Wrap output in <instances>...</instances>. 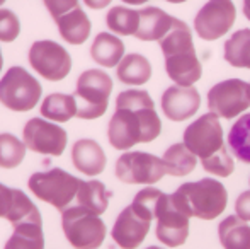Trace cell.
I'll return each mask as SVG.
<instances>
[{"label":"cell","mask_w":250,"mask_h":249,"mask_svg":"<svg viewBox=\"0 0 250 249\" xmlns=\"http://www.w3.org/2000/svg\"><path fill=\"white\" fill-rule=\"evenodd\" d=\"M12 203V188H7L0 183V219H5Z\"/></svg>","instance_id":"obj_36"},{"label":"cell","mask_w":250,"mask_h":249,"mask_svg":"<svg viewBox=\"0 0 250 249\" xmlns=\"http://www.w3.org/2000/svg\"><path fill=\"white\" fill-rule=\"evenodd\" d=\"M165 58V72L175 86L192 87L203 75V67L192 43V33L181 19H175L165 38L160 41Z\"/></svg>","instance_id":"obj_3"},{"label":"cell","mask_w":250,"mask_h":249,"mask_svg":"<svg viewBox=\"0 0 250 249\" xmlns=\"http://www.w3.org/2000/svg\"><path fill=\"white\" fill-rule=\"evenodd\" d=\"M244 14H245V17L250 21V0H244Z\"/></svg>","instance_id":"obj_38"},{"label":"cell","mask_w":250,"mask_h":249,"mask_svg":"<svg viewBox=\"0 0 250 249\" xmlns=\"http://www.w3.org/2000/svg\"><path fill=\"white\" fill-rule=\"evenodd\" d=\"M43 2L46 10L55 21L79 7V0H43Z\"/></svg>","instance_id":"obj_34"},{"label":"cell","mask_w":250,"mask_h":249,"mask_svg":"<svg viewBox=\"0 0 250 249\" xmlns=\"http://www.w3.org/2000/svg\"><path fill=\"white\" fill-rule=\"evenodd\" d=\"M114 173L126 184H155L167 174L160 157L138 150L121 154L116 160Z\"/></svg>","instance_id":"obj_10"},{"label":"cell","mask_w":250,"mask_h":249,"mask_svg":"<svg viewBox=\"0 0 250 249\" xmlns=\"http://www.w3.org/2000/svg\"><path fill=\"white\" fill-rule=\"evenodd\" d=\"M21 33L19 17L9 9H0V41L12 43Z\"/></svg>","instance_id":"obj_33"},{"label":"cell","mask_w":250,"mask_h":249,"mask_svg":"<svg viewBox=\"0 0 250 249\" xmlns=\"http://www.w3.org/2000/svg\"><path fill=\"white\" fill-rule=\"evenodd\" d=\"M218 239L223 249H250V226L237 215H228L218 226Z\"/></svg>","instance_id":"obj_21"},{"label":"cell","mask_w":250,"mask_h":249,"mask_svg":"<svg viewBox=\"0 0 250 249\" xmlns=\"http://www.w3.org/2000/svg\"><path fill=\"white\" fill-rule=\"evenodd\" d=\"M27 186L36 198L63 212L68 208L73 198H77L80 180L66 171L55 167L46 173H34L27 181Z\"/></svg>","instance_id":"obj_7"},{"label":"cell","mask_w":250,"mask_h":249,"mask_svg":"<svg viewBox=\"0 0 250 249\" xmlns=\"http://www.w3.org/2000/svg\"><path fill=\"white\" fill-rule=\"evenodd\" d=\"M225 60L237 68H250V29H240L225 43Z\"/></svg>","instance_id":"obj_28"},{"label":"cell","mask_w":250,"mask_h":249,"mask_svg":"<svg viewBox=\"0 0 250 249\" xmlns=\"http://www.w3.org/2000/svg\"><path fill=\"white\" fill-rule=\"evenodd\" d=\"M201 106L196 87L170 86L162 94V111L170 121H184L194 116Z\"/></svg>","instance_id":"obj_16"},{"label":"cell","mask_w":250,"mask_h":249,"mask_svg":"<svg viewBox=\"0 0 250 249\" xmlns=\"http://www.w3.org/2000/svg\"><path fill=\"white\" fill-rule=\"evenodd\" d=\"M228 147L240 162L250 164V113H245L231 125Z\"/></svg>","instance_id":"obj_27"},{"label":"cell","mask_w":250,"mask_h":249,"mask_svg":"<svg viewBox=\"0 0 250 249\" xmlns=\"http://www.w3.org/2000/svg\"><path fill=\"white\" fill-rule=\"evenodd\" d=\"M83 2H85V5L90 7V9H104L112 0H83Z\"/></svg>","instance_id":"obj_37"},{"label":"cell","mask_w":250,"mask_h":249,"mask_svg":"<svg viewBox=\"0 0 250 249\" xmlns=\"http://www.w3.org/2000/svg\"><path fill=\"white\" fill-rule=\"evenodd\" d=\"M125 3H129V5H142V3H146L148 0H123Z\"/></svg>","instance_id":"obj_39"},{"label":"cell","mask_w":250,"mask_h":249,"mask_svg":"<svg viewBox=\"0 0 250 249\" xmlns=\"http://www.w3.org/2000/svg\"><path fill=\"white\" fill-rule=\"evenodd\" d=\"M55 23L58 26V33L62 40L68 45H83L90 34V27H92L90 19L80 7L58 17Z\"/></svg>","instance_id":"obj_19"},{"label":"cell","mask_w":250,"mask_h":249,"mask_svg":"<svg viewBox=\"0 0 250 249\" xmlns=\"http://www.w3.org/2000/svg\"><path fill=\"white\" fill-rule=\"evenodd\" d=\"M165 2H168V3H184V2H188V0H165Z\"/></svg>","instance_id":"obj_40"},{"label":"cell","mask_w":250,"mask_h":249,"mask_svg":"<svg viewBox=\"0 0 250 249\" xmlns=\"http://www.w3.org/2000/svg\"><path fill=\"white\" fill-rule=\"evenodd\" d=\"M165 200H167V195L164 191H160V189L143 188L133 198L131 206L140 217L151 222V220H157V215L160 212L162 205L165 203Z\"/></svg>","instance_id":"obj_31"},{"label":"cell","mask_w":250,"mask_h":249,"mask_svg":"<svg viewBox=\"0 0 250 249\" xmlns=\"http://www.w3.org/2000/svg\"><path fill=\"white\" fill-rule=\"evenodd\" d=\"M174 203L189 217L214 220L223 213L228 203V193L221 181L203 178L194 183H184L172 193Z\"/></svg>","instance_id":"obj_4"},{"label":"cell","mask_w":250,"mask_h":249,"mask_svg":"<svg viewBox=\"0 0 250 249\" xmlns=\"http://www.w3.org/2000/svg\"><path fill=\"white\" fill-rule=\"evenodd\" d=\"M184 145L201 160L206 173L218 178L231 176L235 162L225 145L223 126L220 118L213 113H206L186 128Z\"/></svg>","instance_id":"obj_2"},{"label":"cell","mask_w":250,"mask_h":249,"mask_svg":"<svg viewBox=\"0 0 250 249\" xmlns=\"http://www.w3.org/2000/svg\"><path fill=\"white\" fill-rule=\"evenodd\" d=\"M2 65H3V58H2V51H0V72H2Z\"/></svg>","instance_id":"obj_41"},{"label":"cell","mask_w":250,"mask_h":249,"mask_svg":"<svg viewBox=\"0 0 250 249\" xmlns=\"http://www.w3.org/2000/svg\"><path fill=\"white\" fill-rule=\"evenodd\" d=\"M164 166H165V173L170 174L175 178H182L188 176L194 171L196 162H198V157L184 145V142L181 143H174L165 150L164 157Z\"/></svg>","instance_id":"obj_24"},{"label":"cell","mask_w":250,"mask_h":249,"mask_svg":"<svg viewBox=\"0 0 250 249\" xmlns=\"http://www.w3.org/2000/svg\"><path fill=\"white\" fill-rule=\"evenodd\" d=\"M41 114L56 123H66L77 116V101L73 94H50L41 103Z\"/></svg>","instance_id":"obj_26"},{"label":"cell","mask_w":250,"mask_h":249,"mask_svg":"<svg viewBox=\"0 0 250 249\" xmlns=\"http://www.w3.org/2000/svg\"><path fill=\"white\" fill-rule=\"evenodd\" d=\"M10 224L17 226V224L24 222H41V213L38 206L29 200V196L21 189L12 188V203H10L9 213L5 217Z\"/></svg>","instance_id":"obj_30"},{"label":"cell","mask_w":250,"mask_h":249,"mask_svg":"<svg viewBox=\"0 0 250 249\" xmlns=\"http://www.w3.org/2000/svg\"><path fill=\"white\" fill-rule=\"evenodd\" d=\"M90 57L97 65L112 68V67H118L125 57V45L116 34L99 33L94 38V43L90 46Z\"/></svg>","instance_id":"obj_20"},{"label":"cell","mask_w":250,"mask_h":249,"mask_svg":"<svg viewBox=\"0 0 250 249\" xmlns=\"http://www.w3.org/2000/svg\"><path fill=\"white\" fill-rule=\"evenodd\" d=\"M3 2H5V0H0V5H2V3H3Z\"/></svg>","instance_id":"obj_43"},{"label":"cell","mask_w":250,"mask_h":249,"mask_svg":"<svg viewBox=\"0 0 250 249\" xmlns=\"http://www.w3.org/2000/svg\"><path fill=\"white\" fill-rule=\"evenodd\" d=\"M209 113L231 120L250 108V84L240 79H227L208 91Z\"/></svg>","instance_id":"obj_9"},{"label":"cell","mask_w":250,"mask_h":249,"mask_svg":"<svg viewBox=\"0 0 250 249\" xmlns=\"http://www.w3.org/2000/svg\"><path fill=\"white\" fill-rule=\"evenodd\" d=\"M162 132L153 99L143 89H128L116 97V111L107 125L109 143L128 152L136 143H150Z\"/></svg>","instance_id":"obj_1"},{"label":"cell","mask_w":250,"mask_h":249,"mask_svg":"<svg viewBox=\"0 0 250 249\" xmlns=\"http://www.w3.org/2000/svg\"><path fill=\"white\" fill-rule=\"evenodd\" d=\"M112 79L99 68H90L80 73L73 97L77 101V118L97 120L107 111Z\"/></svg>","instance_id":"obj_5"},{"label":"cell","mask_w":250,"mask_h":249,"mask_svg":"<svg viewBox=\"0 0 250 249\" xmlns=\"http://www.w3.org/2000/svg\"><path fill=\"white\" fill-rule=\"evenodd\" d=\"M105 23H107L109 29L114 31V34L135 36L140 26V12L135 9H128V7L116 5L109 9Z\"/></svg>","instance_id":"obj_29"},{"label":"cell","mask_w":250,"mask_h":249,"mask_svg":"<svg viewBox=\"0 0 250 249\" xmlns=\"http://www.w3.org/2000/svg\"><path fill=\"white\" fill-rule=\"evenodd\" d=\"M189 219L191 217L182 212L174 203L172 196L167 195V200L157 215V239L168 248L182 246L189 236Z\"/></svg>","instance_id":"obj_14"},{"label":"cell","mask_w":250,"mask_h":249,"mask_svg":"<svg viewBox=\"0 0 250 249\" xmlns=\"http://www.w3.org/2000/svg\"><path fill=\"white\" fill-rule=\"evenodd\" d=\"M235 215L245 222H250V189L240 193L235 200Z\"/></svg>","instance_id":"obj_35"},{"label":"cell","mask_w":250,"mask_h":249,"mask_svg":"<svg viewBox=\"0 0 250 249\" xmlns=\"http://www.w3.org/2000/svg\"><path fill=\"white\" fill-rule=\"evenodd\" d=\"M174 17L158 7H145L140 10V26L135 36L142 41H162L170 31Z\"/></svg>","instance_id":"obj_18"},{"label":"cell","mask_w":250,"mask_h":249,"mask_svg":"<svg viewBox=\"0 0 250 249\" xmlns=\"http://www.w3.org/2000/svg\"><path fill=\"white\" fill-rule=\"evenodd\" d=\"M26 143L12 133H0V167L16 169L26 157Z\"/></svg>","instance_id":"obj_32"},{"label":"cell","mask_w":250,"mask_h":249,"mask_svg":"<svg viewBox=\"0 0 250 249\" xmlns=\"http://www.w3.org/2000/svg\"><path fill=\"white\" fill-rule=\"evenodd\" d=\"M62 229L73 249H97L105 239V224L101 215L83 206H68L62 212Z\"/></svg>","instance_id":"obj_6"},{"label":"cell","mask_w":250,"mask_h":249,"mask_svg":"<svg viewBox=\"0 0 250 249\" xmlns=\"http://www.w3.org/2000/svg\"><path fill=\"white\" fill-rule=\"evenodd\" d=\"M150 224L151 222L146 219L140 217L131 205H128L121 210V213L116 219L111 230V237L116 246L121 249H136L142 246L145 237L148 236Z\"/></svg>","instance_id":"obj_15"},{"label":"cell","mask_w":250,"mask_h":249,"mask_svg":"<svg viewBox=\"0 0 250 249\" xmlns=\"http://www.w3.org/2000/svg\"><path fill=\"white\" fill-rule=\"evenodd\" d=\"M22 140L29 150L41 156L58 157L66 149L68 135L60 125L43 118H33L22 130Z\"/></svg>","instance_id":"obj_13"},{"label":"cell","mask_w":250,"mask_h":249,"mask_svg":"<svg viewBox=\"0 0 250 249\" xmlns=\"http://www.w3.org/2000/svg\"><path fill=\"white\" fill-rule=\"evenodd\" d=\"M72 164L82 174L94 178L105 169L107 157L96 140L80 138L72 147Z\"/></svg>","instance_id":"obj_17"},{"label":"cell","mask_w":250,"mask_h":249,"mask_svg":"<svg viewBox=\"0 0 250 249\" xmlns=\"http://www.w3.org/2000/svg\"><path fill=\"white\" fill-rule=\"evenodd\" d=\"M111 196L112 191H109L101 181H80L79 191H77V203L79 206H83L96 215H102L107 210Z\"/></svg>","instance_id":"obj_22"},{"label":"cell","mask_w":250,"mask_h":249,"mask_svg":"<svg viewBox=\"0 0 250 249\" xmlns=\"http://www.w3.org/2000/svg\"><path fill=\"white\" fill-rule=\"evenodd\" d=\"M41 84L22 67H10L0 79V103L10 111H31L41 99Z\"/></svg>","instance_id":"obj_8"},{"label":"cell","mask_w":250,"mask_h":249,"mask_svg":"<svg viewBox=\"0 0 250 249\" xmlns=\"http://www.w3.org/2000/svg\"><path fill=\"white\" fill-rule=\"evenodd\" d=\"M237 9L231 0H208L194 17V31L204 41H216L231 29Z\"/></svg>","instance_id":"obj_12"},{"label":"cell","mask_w":250,"mask_h":249,"mask_svg":"<svg viewBox=\"0 0 250 249\" xmlns=\"http://www.w3.org/2000/svg\"><path fill=\"white\" fill-rule=\"evenodd\" d=\"M3 249H44L43 220L14 226V232Z\"/></svg>","instance_id":"obj_25"},{"label":"cell","mask_w":250,"mask_h":249,"mask_svg":"<svg viewBox=\"0 0 250 249\" xmlns=\"http://www.w3.org/2000/svg\"><path fill=\"white\" fill-rule=\"evenodd\" d=\"M151 77L148 58L140 53H129L123 57L118 65V79L126 86H143Z\"/></svg>","instance_id":"obj_23"},{"label":"cell","mask_w":250,"mask_h":249,"mask_svg":"<svg viewBox=\"0 0 250 249\" xmlns=\"http://www.w3.org/2000/svg\"><path fill=\"white\" fill-rule=\"evenodd\" d=\"M27 58L34 72L51 82L63 80L72 70V58L68 51L51 40L34 41L29 48Z\"/></svg>","instance_id":"obj_11"},{"label":"cell","mask_w":250,"mask_h":249,"mask_svg":"<svg viewBox=\"0 0 250 249\" xmlns=\"http://www.w3.org/2000/svg\"><path fill=\"white\" fill-rule=\"evenodd\" d=\"M146 249H164V248H158V246H148Z\"/></svg>","instance_id":"obj_42"},{"label":"cell","mask_w":250,"mask_h":249,"mask_svg":"<svg viewBox=\"0 0 250 249\" xmlns=\"http://www.w3.org/2000/svg\"><path fill=\"white\" fill-rule=\"evenodd\" d=\"M249 183H250V181H249Z\"/></svg>","instance_id":"obj_44"}]
</instances>
